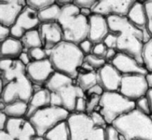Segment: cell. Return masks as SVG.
<instances>
[{
  "label": "cell",
  "instance_id": "obj_39",
  "mask_svg": "<svg viewBox=\"0 0 152 140\" xmlns=\"http://www.w3.org/2000/svg\"><path fill=\"white\" fill-rule=\"evenodd\" d=\"M107 50H108V47L105 45V43H98V44H96L94 45L91 54L94 55V56H97L99 58H101V59H105Z\"/></svg>",
  "mask_w": 152,
  "mask_h": 140
},
{
  "label": "cell",
  "instance_id": "obj_32",
  "mask_svg": "<svg viewBox=\"0 0 152 140\" xmlns=\"http://www.w3.org/2000/svg\"><path fill=\"white\" fill-rule=\"evenodd\" d=\"M84 62L96 71L101 69L107 63V62L104 59H101L93 54H89L85 56Z\"/></svg>",
  "mask_w": 152,
  "mask_h": 140
},
{
  "label": "cell",
  "instance_id": "obj_5",
  "mask_svg": "<svg viewBox=\"0 0 152 140\" xmlns=\"http://www.w3.org/2000/svg\"><path fill=\"white\" fill-rule=\"evenodd\" d=\"M134 109L135 102L128 99L120 92H105L101 96L99 111L108 125Z\"/></svg>",
  "mask_w": 152,
  "mask_h": 140
},
{
  "label": "cell",
  "instance_id": "obj_3",
  "mask_svg": "<svg viewBox=\"0 0 152 140\" xmlns=\"http://www.w3.org/2000/svg\"><path fill=\"white\" fill-rule=\"evenodd\" d=\"M57 23L62 28L64 41L79 45L88 39V18L83 16L73 2L61 8Z\"/></svg>",
  "mask_w": 152,
  "mask_h": 140
},
{
  "label": "cell",
  "instance_id": "obj_16",
  "mask_svg": "<svg viewBox=\"0 0 152 140\" xmlns=\"http://www.w3.org/2000/svg\"><path fill=\"white\" fill-rule=\"evenodd\" d=\"M98 84L105 92H119L123 76L111 65L107 62L101 69L97 71Z\"/></svg>",
  "mask_w": 152,
  "mask_h": 140
},
{
  "label": "cell",
  "instance_id": "obj_27",
  "mask_svg": "<svg viewBox=\"0 0 152 140\" xmlns=\"http://www.w3.org/2000/svg\"><path fill=\"white\" fill-rule=\"evenodd\" d=\"M61 13V7L55 1L54 4L46 7L44 10L38 12L39 19L41 24L54 23L57 22Z\"/></svg>",
  "mask_w": 152,
  "mask_h": 140
},
{
  "label": "cell",
  "instance_id": "obj_44",
  "mask_svg": "<svg viewBox=\"0 0 152 140\" xmlns=\"http://www.w3.org/2000/svg\"><path fill=\"white\" fill-rule=\"evenodd\" d=\"M10 37H11L10 28L0 25V42H2Z\"/></svg>",
  "mask_w": 152,
  "mask_h": 140
},
{
  "label": "cell",
  "instance_id": "obj_40",
  "mask_svg": "<svg viewBox=\"0 0 152 140\" xmlns=\"http://www.w3.org/2000/svg\"><path fill=\"white\" fill-rule=\"evenodd\" d=\"M87 110V96L80 97L77 99L74 113L77 114H86Z\"/></svg>",
  "mask_w": 152,
  "mask_h": 140
},
{
  "label": "cell",
  "instance_id": "obj_9",
  "mask_svg": "<svg viewBox=\"0 0 152 140\" xmlns=\"http://www.w3.org/2000/svg\"><path fill=\"white\" fill-rule=\"evenodd\" d=\"M149 90L146 78L144 75H131L123 77L120 92L123 96L133 102L146 96Z\"/></svg>",
  "mask_w": 152,
  "mask_h": 140
},
{
  "label": "cell",
  "instance_id": "obj_11",
  "mask_svg": "<svg viewBox=\"0 0 152 140\" xmlns=\"http://www.w3.org/2000/svg\"><path fill=\"white\" fill-rule=\"evenodd\" d=\"M41 22L39 19L38 12L28 5L23 9L14 25L10 28L11 37L21 39L27 32L38 29Z\"/></svg>",
  "mask_w": 152,
  "mask_h": 140
},
{
  "label": "cell",
  "instance_id": "obj_1",
  "mask_svg": "<svg viewBox=\"0 0 152 140\" xmlns=\"http://www.w3.org/2000/svg\"><path fill=\"white\" fill-rule=\"evenodd\" d=\"M107 19L110 31L104 41L107 47L129 55L143 65V33L132 25L126 16H110Z\"/></svg>",
  "mask_w": 152,
  "mask_h": 140
},
{
  "label": "cell",
  "instance_id": "obj_21",
  "mask_svg": "<svg viewBox=\"0 0 152 140\" xmlns=\"http://www.w3.org/2000/svg\"><path fill=\"white\" fill-rule=\"evenodd\" d=\"M126 18L135 28L142 31L145 36V42L151 39L147 31V20L144 1H135L129 10Z\"/></svg>",
  "mask_w": 152,
  "mask_h": 140
},
{
  "label": "cell",
  "instance_id": "obj_48",
  "mask_svg": "<svg viewBox=\"0 0 152 140\" xmlns=\"http://www.w3.org/2000/svg\"><path fill=\"white\" fill-rule=\"evenodd\" d=\"M0 140H16L4 131H0Z\"/></svg>",
  "mask_w": 152,
  "mask_h": 140
},
{
  "label": "cell",
  "instance_id": "obj_33",
  "mask_svg": "<svg viewBox=\"0 0 152 140\" xmlns=\"http://www.w3.org/2000/svg\"><path fill=\"white\" fill-rule=\"evenodd\" d=\"M28 53L33 61H42L48 59V54L47 50H45L42 47H35L28 50Z\"/></svg>",
  "mask_w": 152,
  "mask_h": 140
},
{
  "label": "cell",
  "instance_id": "obj_37",
  "mask_svg": "<svg viewBox=\"0 0 152 140\" xmlns=\"http://www.w3.org/2000/svg\"><path fill=\"white\" fill-rule=\"evenodd\" d=\"M91 120L93 122L94 125L97 128H105L108 125L105 121L103 116L100 114L99 111H94L91 114H89Z\"/></svg>",
  "mask_w": 152,
  "mask_h": 140
},
{
  "label": "cell",
  "instance_id": "obj_22",
  "mask_svg": "<svg viewBox=\"0 0 152 140\" xmlns=\"http://www.w3.org/2000/svg\"><path fill=\"white\" fill-rule=\"evenodd\" d=\"M28 106L26 118L29 120L37 111L50 106V92L44 87L35 90L28 102Z\"/></svg>",
  "mask_w": 152,
  "mask_h": 140
},
{
  "label": "cell",
  "instance_id": "obj_20",
  "mask_svg": "<svg viewBox=\"0 0 152 140\" xmlns=\"http://www.w3.org/2000/svg\"><path fill=\"white\" fill-rule=\"evenodd\" d=\"M1 80L3 84L26 76V66L24 65L19 59H1L0 61Z\"/></svg>",
  "mask_w": 152,
  "mask_h": 140
},
{
  "label": "cell",
  "instance_id": "obj_49",
  "mask_svg": "<svg viewBox=\"0 0 152 140\" xmlns=\"http://www.w3.org/2000/svg\"><path fill=\"white\" fill-rule=\"evenodd\" d=\"M80 13H81L83 16H85V17L86 18H89L92 14H93L91 9H88V8L80 9Z\"/></svg>",
  "mask_w": 152,
  "mask_h": 140
},
{
  "label": "cell",
  "instance_id": "obj_7",
  "mask_svg": "<svg viewBox=\"0 0 152 140\" xmlns=\"http://www.w3.org/2000/svg\"><path fill=\"white\" fill-rule=\"evenodd\" d=\"M70 113L60 107L49 106L37 111L29 119L37 135L45 136L60 123L67 121Z\"/></svg>",
  "mask_w": 152,
  "mask_h": 140
},
{
  "label": "cell",
  "instance_id": "obj_24",
  "mask_svg": "<svg viewBox=\"0 0 152 140\" xmlns=\"http://www.w3.org/2000/svg\"><path fill=\"white\" fill-rule=\"evenodd\" d=\"M76 83V79L71 78L68 76L55 71L54 74L48 80L44 88L49 90L50 93H56L64 88Z\"/></svg>",
  "mask_w": 152,
  "mask_h": 140
},
{
  "label": "cell",
  "instance_id": "obj_38",
  "mask_svg": "<svg viewBox=\"0 0 152 140\" xmlns=\"http://www.w3.org/2000/svg\"><path fill=\"white\" fill-rule=\"evenodd\" d=\"M105 140H121L120 133L113 125H109L105 128Z\"/></svg>",
  "mask_w": 152,
  "mask_h": 140
},
{
  "label": "cell",
  "instance_id": "obj_17",
  "mask_svg": "<svg viewBox=\"0 0 152 140\" xmlns=\"http://www.w3.org/2000/svg\"><path fill=\"white\" fill-rule=\"evenodd\" d=\"M109 31V25L106 17L93 13L88 18V39L94 44L104 42Z\"/></svg>",
  "mask_w": 152,
  "mask_h": 140
},
{
  "label": "cell",
  "instance_id": "obj_34",
  "mask_svg": "<svg viewBox=\"0 0 152 140\" xmlns=\"http://www.w3.org/2000/svg\"><path fill=\"white\" fill-rule=\"evenodd\" d=\"M27 5L31 8L34 9L37 12L44 10L46 7L54 4L55 1L53 0H43V1H36V0H28L26 1Z\"/></svg>",
  "mask_w": 152,
  "mask_h": 140
},
{
  "label": "cell",
  "instance_id": "obj_54",
  "mask_svg": "<svg viewBox=\"0 0 152 140\" xmlns=\"http://www.w3.org/2000/svg\"><path fill=\"white\" fill-rule=\"evenodd\" d=\"M151 118H152V115H151Z\"/></svg>",
  "mask_w": 152,
  "mask_h": 140
},
{
  "label": "cell",
  "instance_id": "obj_25",
  "mask_svg": "<svg viewBox=\"0 0 152 140\" xmlns=\"http://www.w3.org/2000/svg\"><path fill=\"white\" fill-rule=\"evenodd\" d=\"M76 83L85 93H86L93 86L98 84L97 71H85L80 70L76 79Z\"/></svg>",
  "mask_w": 152,
  "mask_h": 140
},
{
  "label": "cell",
  "instance_id": "obj_18",
  "mask_svg": "<svg viewBox=\"0 0 152 140\" xmlns=\"http://www.w3.org/2000/svg\"><path fill=\"white\" fill-rule=\"evenodd\" d=\"M42 43V47L50 51L64 41L62 28L57 22L41 24L38 28Z\"/></svg>",
  "mask_w": 152,
  "mask_h": 140
},
{
  "label": "cell",
  "instance_id": "obj_43",
  "mask_svg": "<svg viewBox=\"0 0 152 140\" xmlns=\"http://www.w3.org/2000/svg\"><path fill=\"white\" fill-rule=\"evenodd\" d=\"M104 93H105V90L102 88V86L99 84H96L94 86H93L91 88L89 89V90L86 92V94L87 96H94H94H101Z\"/></svg>",
  "mask_w": 152,
  "mask_h": 140
},
{
  "label": "cell",
  "instance_id": "obj_4",
  "mask_svg": "<svg viewBox=\"0 0 152 140\" xmlns=\"http://www.w3.org/2000/svg\"><path fill=\"white\" fill-rule=\"evenodd\" d=\"M113 125L126 140H152V118L136 108L116 120Z\"/></svg>",
  "mask_w": 152,
  "mask_h": 140
},
{
  "label": "cell",
  "instance_id": "obj_14",
  "mask_svg": "<svg viewBox=\"0 0 152 140\" xmlns=\"http://www.w3.org/2000/svg\"><path fill=\"white\" fill-rule=\"evenodd\" d=\"M111 63L123 77L131 75L146 76L148 71L142 64L126 53H118Z\"/></svg>",
  "mask_w": 152,
  "mask_h": 140
},
{
  "label": "cell",
  "instance_id": "obj_42",
  "mask_svg": "<svg viewBox=\"0 0 152 140\" xmlns=\"http://www.w3.org/2000/svg\"><path fill=\"white\" fill-rule=\"evenodd\" d=\"M96 1L95 0H85V1H80V0H74L73 1V3L75 4L77 7H78L80 9L83 8H88L92 9L94 5L95 4Z\"/></svg>",
  "mask_w": 152,
  "mask_h": 140
},
{
  "label": "cell",
  "instance_id": "obj_41",
  "mask_svg": "<svg viewBox=\"0 0 152 140\" xmlns=\"http://www.w3.org/2000/svg\"><path fill=\"white\" fill-rule=\"evenodd\" d=\"M94 44L91 42L89 39H86L83 42H82L80 44H79V47L81 50V51L83 52V54L85 56H87V55L91 54L92 50H93V47Z\"/></svg>",
  "mask_w": 152,
  "mask_h": 140
},
{
  "label": "cell",
  "instance_id": "obj_53",
  "mask_svg": "<svg viewBox=\"0 0 152 140\" xmlns=\"http://www.w3.org/2000/svg\"><path fill=\"white\" fill-rule=\"evenodd\" d=\"M33 140H45V139L44 136H38V135H37Z\"/></svg>",
  "mask_w": 152,
  "mask_h": 140
},
{
  "label": "cell",
  "instance_id": "obj_52",
  "mask_svg": "<svg viewBox=\"0 0 152 140\" xmlns=\"http://www.w3.org/2000/svg\"><path fill=\"white\" fill-rule=\"evenodd\" d=\"M147 96H148V99H149V100H150V102H151V110H152V90H148V94H147Z\"/></svg>",
  "mask_w": 152,
  "mask_h": 140
},
{
  "label": "cell",
  "instance_id": "obj_29",
  "mask_svg": "<svg viewBox=\"0 0 152 140\" xmlns=\"http://www.w3.org/2000/svg\"><path fill=\"white\" fill-rule=\"evenodd\" d=\"M20 40L23 45L24 50L27 51L35 47H42V43L39 29L28 31L22 37Z\"/></svg>",
  "mask_w": 152,
  "mask_h": 140
},
{
  "label": "cell",
  "instance_id": "obj_19",
  "mask_svg": "<svg viewBox=\"0 0 152 140\" xmlns=\"http://www.w3.org/2000/svg\"><path fill=\"white\" fill-rule=\"evenodd\" d=\"M26 6V1H0V24L11 28Z\"/></svg>",
  "mask_w": 152,
  "mask_h": 140
},
{
  "label": "cell",
  "instance_id": "obj_26",
  "mask_svg": "<svg viewBox=\"0 0 152 140\" xmlns=\"http://www.w3.org/2000/svg\"><path fill=\"white\" fill-rule=\"evenodd\" d=\"M28 103L22 101L13 102L6 105L2 112H4L9 118L18 119L26 118L28 114Z\"/></svg>",
  "mask_w": 152,
  "mask_h": 140
},
{
  "label": "cell",
  "instance_id": "obj_28",
  "mask_svg": "<svg viewBox=\"0 0 152 140\" xmlns=\"http://www.w3.org/2000/svg\"><path fill=\"white\" fill-rule=\"evenodd\" d=\"M45 140H71L68 122L65 121L53 128L45 135Z\"/></svg>",
  "mask_w": 152,
  "mask_h": 140
},
{
  "label": "cell",
  "instance_id": "obj_23",
  "mask_svg": "<svg viewBox=\"0 0 152 140\" xmlns=\"http://www.w3.org/2000/svg\"><path fill=\"white\" fill-rule=\"evenodd\" d=\"M23 51L20 39L10 37L1 42V59H17Z\"/></svg>",
  "mask_w": 152,
  "mask_h": 140
},
{
  "label": "cell",
  "instance_id": "obj_51",
  "mask_svg": "<svg viewBox=\"0 0 152 140\" xmlns=\"http://www.w3.org/2000/svg\"><path fill=\"white\" fill-rule=\"evenodd\" d=\"M147 83H148L149 90H152V73H148L145 76Z\"/></svg>",
  "mask_w": 152,
  "mask_h": 140
},
{
  "label": "cell",
  "instance_id": "obj_10",
  "mask_svg": "<svg viewBox=\"0 0 152 140\" xmlns=\"http://www.w3.org/2000/svg\"><path fill=\"white\" fill-rule=\"evenodd\" d=\"M86 96V93L77 83L68 85L56 93H50V106L60 107L72 114L75 110L76 102L80 97Z\"/></svg>",
  "mask_w": 152,
  "mask_h": 140
},
{
  "label": "cell",
  "instance_id": "obj_8",
  "mask_svg": "<svg viewBox=\"0 0 152 140\" xmlns=\"http://www.w3.org/2000/svg\"><path fill=\"white\" fill-rule=\"evenodd\" d=\"M34 93V84L23 76L5 85L1 92V102L5 105L18 101L28 103Z\"/></svg>",
  "mask_w": 152,
  "mask_h": 140
},
{
  "label": "cell",
  "instance_id": "obj_36",
  "mask_svg": "<svg viewBox=\"0 0 152 140\" xmlns=\"http://www.w3.org/2000/svg\"><path fill=\"white\" fill-rule=\"evenodd\" d=\"M101 96H87V110L86 114L88 115L96 111V108H99Z\"/></svg>",
  "mask_w": 152,
  "mask_h": 140
},
{
  "label": "cell",
  "instance_id": "obj_31",
  "mask_svg": "<svg viewBox=\"0 0 152 140\" xmlns=\"http://www.w3.org/2000/svg\"><path fill=\"white\" fill-rule=\"evenodd\" d=\"M135 108L142 112V114L148 116L152 115L151 102L147 95L143 97H141L135 102Z\"/></svg>",
  "mask_w": 152,
  "mask_h": 140
},
{
  "label": "cell",
  "instance_id": "obj_6",
  "mask_svg": "<svg viewBox=\"0 0 152 140\" xmlns=\"http://www.w3.org/2000/svg\"><path fill=\"white\" fill-rule=\"evenodd\" d=\"M71 140H105V129L94 125L87 114L72 113L68 117Z\"/></svg>",
  "mask_w": 152,
  "mask_h": 140
},
{
  "label": "cell",
  "instance_id": "obj_15",
  "mask_svg": "<svg viewBox=\"0 0 152 140\" xmlns=\"http://www.w3.org/2000/svg\"><path fill=\"white\" fill-rule=\"evenodd\" d=\"M4 131L16 140H33L37 133L27 118H9Z\"/></svg>",
  "mask_w": 152,
  "mask_h": 140
},
{
  "label": "cell",
  "instance_id": "obj_50",
  "mask_svg": "<svg viewBox=\"0 0 152 140\" xmlns=\"http://www.w3.org/2000/svg\"><path fill=\"white\" fill-rule=\"evenodd\" d=\"M73 2V1H71V0H58V1H56V3L59 6V7L62 8V7H65V6L68 5V4H71Z\"/></svg>",
  "mask_w": 152,
  "mask_h": 140
},
{
  "label": "cell",
  "instance_id": "obj_47",
  "mask_svg": "<svg viewBox=\"0 0 152 140\" xmlns=\"http://www.w3.org/2000/svg\"><path fill=\"white\" fill-rule=\"evenodd\" d=\"M8 120L9 117L4 112L0 111V131H4Z\"/></svg>",
  "mask_w": 152,
  "mask_h": 140
},
{
  "label": "cell",
  "instance_id": "obj_12",
  "mask_svg": "<svg viewBox=\"0 0 152 140\" xmlns=\"http://www.w3.org/2000/svg\"><path fill=\"white\" fill-rule=\"evenodd\" d=\"M135 1H96L92 13L108 18L110 16H126Z\"/></svg>",
  "mask_w": 152,
  "mask_h": 140
},
{
  "label": "cell",
  "instance_id": "obj_2",
  "mask_svg": "<svg viewBox=\"0 0 152 140\" xmlns=\"http://www.w3.org/2000/svg\"><path fill=\"white\" fill-rule=\"evenodd\" d=\"M48 59L55 71L76 79L83 65L85 55L77 44L62 41L50 51Z\"/></svg>",
  "mask_w": 152,
  "mask_h": 140
},
{
  "label": "cell",
  "instance_id": "obj_45",
  "mask_svg": "<svg viewBox=\"0 0 152 140\" xmlns=\"http://www.w3.org/2000/svg\"><path fill=\"white\" fill-rule=\"evenodd\" d=\"M18 59H19V60L20 61V62H22L24 65H25L26 67L28 66V65H29L31 62H32V60H31L29 54H28V51H27V50H24V51L21 53L20 56H19V58H18Z\"/></svg>",
  "mask_w": 152,
  "mask_h": 140
},
{
  "label": "cell",
  "instance_id": "obj_30",
  "mask_svg": "<svg viewBox=\"0 0 152 140\" xmlns=\"http://www.w3.org/2000/svg\"><path fill=\"white\" fill-rule=\"evenodd\" d=\"M142 62L148 73H152V38L144 43L142 49Z\"/></svg>",
  "mask_w": 152,
  "mask_h": 140
},
{
  "label": "cell",
  "instance_id": "obj_35",
  "mask_svg": "<svg viewBox=\"0 0 152 140\" xmlns=\"http://www.w3.org/2000/svg\"><path fill=\"white\" fill-rule=\"evenodd\" d=\"M147 20V31L148 35L152 38V0L144 1Z\"/></svg>",
  "mask_w": 152,
  "mask_h": 140
},
{
  "label": "cell",
  "instance_id": "obj_13",
  "mask_svg": "<svg viewBox=\"0 0 152 140\" xmlns=\"http://www.w3.org/2000/svg\"><path fill=\"white\" fill-rule=\"evenodd\" d=\"M55 70L49 59L33 61L26 67V76L34 85L44 87L48 80L54 74Z\"/></svg>",
  "mask_w": 152,
  "mask_h": 140
},
{
  "label": "cell",
  "instance_id": "obj_46",
  "mask_svg": "<svg viewBox=\"0 0 152 140\" xmlns=\"http://www.w3.org/2000/svg\"><path fill=\"white\" fill-rule=\"evenodd\" d=\"M118 53V52L116 50L113 48H108L106 52V55H105V60L108 63L111 62L113 59L115 58V56H117V54Z\"/></svg>",
  "mask_w": 152,
  "mask_h": 140
}]
</instances>
